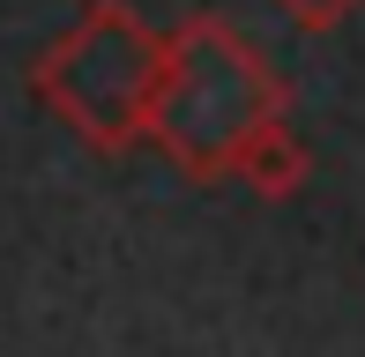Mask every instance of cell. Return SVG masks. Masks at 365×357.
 Returning a JSON list of instances; mask_svg holds the SVG:
<instances>
[{"instance_id":"cell-4","label":"cell","mask_w":365,"mask_h":357,"mask_svg":"<svg viewBox=\"0 0 365 357\" xmlns=\"http://www.w3.org/2000/svg\"><path fill=\"white\" fill-rule=\"evenodd\" d=\"M276 8L291 15L298 30H313V38H321V30H336V23H351V15L365 8V0H276Z\"/></svg>"},{"instance_id":"cell-1","label":"cell","mask_w":365,"mask_h":357,"mask_svg":"<svg viewBox=\"0 0 365 357\" xmlns=\"http://www.w3.org/2000/svg\"><path fill=\"white\" fill-rule=\"evenodd\" d=\"M284 112L291 90L269 68V53L224 15H187L172 30V68L149 112V149H164V164L187 186H224Z\"/></svg>"},{"instance_id":"cell-3","label":"cell","mask_w":365,"mask_h":357,"mask_svg":"<svg viewBox=\"0 0 365 357\" xmlns=\"http://www.w3.org/2000/svg\"><path fill=\"white\" fill-rule=\"evenodd\" d=\"M306 171H313V149L291 134L284 119H276L269 134H261L254 149H246V164H239V186H254L261 201H291V193L306 186Z\"/></svg>"},{"instance_id":"cell-2","label":"cell","mask_w":365,"mask_h":357,"mask_svg":"<svg viewBox=\"0 0 365 357\" xmlns=\"http://www.w3.org/2000/svg\"><path fill=\"white\" fill-rule=\"evenodd\" d=\"M172 38L149 30L127 0H90L68 38H53L30 60V97L97 156H127L149 142Z\"/></svg>"}]
</instances>
